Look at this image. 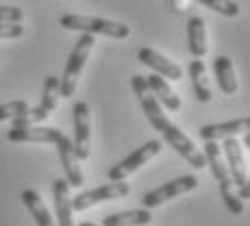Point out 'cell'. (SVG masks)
<instances>
[{
    "label": "cell",
    "mask_w": 250,
    "mask_h": 226,
    "mask_svg": "<svg viewBox=\"0 0 250 226\" xmlns=\"http://www.w3.org/2000/svg\"><path fill=\"white\" fill-rule=\"evenodd\" d=\"M239 198H242V200H250V181H246V185L239 187Z\"/></svg>",
    "instance_id": "484cf974"
},
{
    "label": "cell",
    "mask_w": 250,
    "mask_h": 226,
    "mask_svg": "<svg viewBox=\"0 0 250 226\" xmlns=\"http://www.w3.org/2000/svg\"><path fill=\"white\" fill-rule=\"evenodd\" d=\"M59 79L57 76H46L44 81V91H42V100L35 109L28 111V120L31 124H37V122H44V120L55 111L57 107V100H59Z\"/></svg>",
    "instance_id": "5bb4252c"
},
{
    "label": "cell",
    "mask_w": 250,
    "mask_h": 226,
    "mask_svg": "<svg viewBox=\"0 0 250 226\" xmlns=\"http://www.w3.org/2000/svg\"><path fill=\"white\" fill-rule=\"evenodd\" d=\"M242 133H250V115L237 120H229V122H215V124H205L198 131L200 139L205 142H218V139H227L242 135Z\"/></svg>",
    "instance_id": "7c38bea8"
},
{
    "label": "cell",
    "mask_w": 250,
    "mask_h": 226,
    "mask_svg": "<svg viewBox=\"0 0 250 226\" xmlns=\"http://www.w3.org/2000/svg\"><path fill=\"white\" fill-rule=\"evenodd\" d=\"M224 157H227V167L230 181H233L235 187L246 185L248 181V170H246V161H244V152H242V144L237 142L235 137H227L222 144Z\"/></svg>",
    "instance_id": "8fae6325"
},
{
    "label": "cell",
    "mask_w": 250,
    "mask_h": 226,
    "mask_svg": "<svg viewBox=\"0 0 250 226\" xmlns=\"http://www.w3.org/2000/svg\"><path fill=\"white\" fill-rule=\"evenodd\" d=\"M196 2L205 4L211 11H218L220 16H227V18H237L239 11H242L235 0H196Z\"/></svg>",
    "instance_id": "603a6c76"
},
{
    "label": "cell",
    "mask_w": 250,
    "mask_h": 226,
    "mask_svg": "<svg viewBox=\"0 0 250 226\" xmlns=\"http://www.w3.org/2000/svg\"><path fill=\"white\" fill-rule=\"evenodd\" d=\"M152 222L150 209H135V211H120L111 213L103 220V226H146Z\"/></svg>",
    "instance_id": "44dd1931"
},
{
    "label": "cell",
    "mask_w": 250,
    "mask_h": 226,
    "mask_svg": "<svg viewBox=\"0 0 250 226\" xmlns=\"http://www.w3.org/2000/svg\"><path fill=\"white\" fill-rule=\"evenodd\" d=\"M137 59H139V63L152 68L155 70V74L163 76V79H170V81H181L183 79V68L181 65H176L174 61H170L167 57L159 55V52L152 50V48H139Z\"/></svg>",
    "instance_id": "4fadbf2b"
},
{
    "label": "cell",
    "mask_w": 250,
    "mask_h": 226,
    "mask_svg": "<svg viewBox=\"0 0 250 226\" xmlns=\"http://www.w3.org/2000/svg\"><path fill=\"white\" fill-rule=\"evenodd\" d=\"M24 11L20 7H4L0 4V22H22Z\"/></svg>",
    "instance_id": "d4e9b609"
},
{
    "label": "cell",
    "mask_w": 250,
    "mask_h": 226,
    "mask_svg": "<svg viewBox=\"0 0 250 226\" xmlns=\"http://www.w3.org/2000/svg\"><path fill=\"white\" fill-rule=\"evenodd\" d=\"M94 35L89 33H83L79 37V41L72 48L70 57H68V63H65V70H63V76L59 79V94L61 98H72L76 91V83H79V76L85 68V61H87L91 48H94Z\"/></svg>",
    "instance_id": "3957f363"
},
{
    "label": "cell",
    "mask_w": 250,
    "mask_h": 226,
    "mask_svg": "<svg viewBox=\"0 0 250 226\" xmlns=\"http://www.w3.org/2000/svg\"><path fill=\"white\" fill-rule=\"evenodd\" d=\"M79 226H98V224H94V222H81Z\"/></svg>",
    "instance_id": "f1b7e54d"
},
{
    "label": "cell",
    "mask_w": 250,
    "mask_h": 226,
    "mask_svg": "<svg viewBox=\"0 0 250 226\" xmlns=\"http://www.w3.org/2000/svg\"><path fill=\"white\" fill-rule=\"evenodd\" d=\"M198 185H200L198 176L183 174L179 179H174V181L166 183V185L157 187V189L148 191V194H144L142 205H144V209H155V206L167 203V200L176 198V196H183V194H187V191H194Z\"/></svg>",
    "instance_id": "8992f818"
},
{
    "label": "cell",
    "mask_w": 250,
    "mask_h": 226,
    "mask_svg": "<svg viewBox=\"0 0 250 226\" xmlns=\"http://www.w3.org/2000/svg\"><path fill=\"white\" fill-rule=\"evenodd\" d=\"M131 87H133V91H135L139 104H142V111L148 118V122H150L152 126L161 133V137L170 144V148H174V150L179 152V155L185 159L189 165H194L196 170H203V167L207 165L205 155L198 150V148H196V144L191 142V139L187 137L185 133H183L166 113H163L161 104L157 103V98L150 94V89H148L146 76L135 74L131 79Z\"/></svg>",
    "instance_id": "6da1fadb"
},
{
    "label": "cell",
    "mask_w": 250,
    "mask_h": 226,
    "mask_svg": "<svg viewBox=\"0 0 250 226\" xmlns=\"http://www.w3.org/2000/svg\"><path fill=\"white\" fill-rule=\"evenodd\" d=\"M28 111H31V107L26 104V100H13V103L0 104V122L13 120V126H26V124H31Z\"/></svg>",
    "instance_id": "7402d4cb"
},
{
    "label": "cell",
    "mask_w": 250,
    "mask_h": 226,
    "mask_svg": "<svg viewBox=\"0 0 250 226\" xmlns=\"http://www.w3.org/2000/svg\"><path fill=\"white\" fill-rule=\"evenodd\" d=\"M59 24L63 28H68V31H81V33H89V35H107V37H113V40H126L131 35V28L126 24L104 20V18L68 13V16H61Z\"/></svg>",
    "instance_id": "7a4b0ae2"
},
{
    "label": "cell",
    "mask_w": 250,
    "mask_h": 226,
    "mask_svg": "<svg viewBox=\"0 0 250 226\" xmlns=\"http://www.w3.org/2000/svg\"><path fill=\"white\" fill-rule=\"evenodd\" d=\"M24 35V26L20 22H0V40H16Z\"/></svg>",
    "instance_id": "cb8c5ba5"
},
{
    "label": "cell",
    "mask_w": 250,
    "mask_h": 226,
    "mask_svg": "<svg viewBox=\"0 0 250 226\" xmlns=\"http://www.w3.org/2000/svg\"><path fill=\"white\" fill-rule=\"evenodd\" d=\"M189 79H191V87H194V94L198 98V103H211L213 94H211V85L207 81V70H205V63L200 59H194L189 63Z\"/></svg>",
    "instance_id": "ffe728a7"
},
{
    "label": "cell",
    "mask_w": 250,
    "mask_h": 226,
    "mask_svg": "<svg viewBox=\"0 0 250 226\" xmlns=\"http://www.w3.org/2000/svg\"><path fill=\"white\" fill-rule=\"evenodd\" d=\"M244 146L250 150V133H244Z\"/></svg>",
    "instance_id": "4316f807"
},
{
    "label": "cell",
    "mask_w": 250,
    "mask_h": 226,
    "mask_svg": "<svg viewBox=\"0 0 250 226\" xmlns=\"http://www.w3.org/2000/svg\"><path fill=\"white\" fill-rule=\"evenodd\" d=\"M187 44H189V52L194 59H203L207 55V26L203 18H191L187 22Z\"/></svg>",
    "instance_id": "ac0fdd59"
},
{
    "label": "cell",
    "mask_w": 250,
    "mask_h": 226,
    "mask_svg": "<svg viewBox=\"0 0 250 226\" xmlns=\"http://www.w3.org/2000/svg\"><path fill=\"white\" fill-rule=\"evenodd\" d=\"M55 146H57V150H59V159H61V165H63L68 185L81 187L85 183V179H83V170H81V165H79V157H76V152H74L72 139L61 133V137L55 142Z\"/></svg>",
    "instance_id": "ba28073f"
},
{
    "label": "cell",
    "mask_w": 250,
    "mask_h": 226,
    "mask_svg": "<svg viewBox=\"0 0 250 226\" xmlns=\"http://www.w3.org/2000/svg\"><path fill=\"white\" fill-rule=\"evenodd\" d=\"M146 85H148V89H150V94L157 98V103L163 104L167 111H172V113L181 111V107H183L181 98L176 96V91L167 85V81L163 79V76H159V74L146 76Z\"/></svg>",
    "instance_id": "2e32d148"
},
{
    "label": "cell",
    "mask_w": 250,
    "mask_h": 226,
    "mask_svg": "<svg viewBox=\"0 0 250 226\" xmlns=\"http://www.w3.org/2000/svg\"><path fill=\"white\" fill-rule=\"evenodd\" d=\"M131 194V185L124 181H111L104 185L96 187V189H87L83 194H79L76 198H72V211H85L89 206L98 203H107V200H118Z\"/></svg>",
    "instance_id": "5b68a950"
},
{
    "label": "cell",
    "mask_w": 250,
    "mask_h": 226,
    "mask_svg": "<svg viewBox=\"0 0 250 226\" xmlns=\"http://www.w3.org/2000/svg\"><path fill=\"white\" fill-rule=\"evenodd\" d=\"M172 4H174V9H181V0H170Z\"/></svg>",
    "instance_id": "83f0119b"
},
{
    "label": "cell",
    "mask_w": 250,
    "mask_h": 226,
    "mask_svg": "<svg viewBox=\"0 0 250 226\" xmlns=\"http://www.w3.org/2000/svg\"><path fill=\"white\" fill-rule=\"evenodd\" d=\"M61 137L59 128L46 126H11L7 131V139L13 144H55Z\"/></svg>",
    "instance_id": "30bf717a"
},
{
    "label": "cell",
    "mask_w": 250,
    "mask_h": 226,
    "mask_svg": "<svg viewBox=\"0 0 250 226\" xmlns=\"http://www.w3.org/2000/svg\"><path fill=\"white\" fill-rule=\"evenodd\" d=\"M52 196H55L57 226H74V220H72V198H70L68 181L57 179L55 183H52Z\"/></svg>",
    "instance_id": "9a60e30c"
},
{
    "label": "cell",
    "mask_w": 250,
    "mask_h": 226,
    "mask_svg": "<svg viewBox=\"0 0 250 226\" xmlns=\"http://www.w3.org/2000/svg\"><path fill=\"white\" fill-rule=\"evenodd\" d=\"M161 148H163V146H161L159 139H150V142L142 144V146H139L137 150H133L126 159H122V161H120L118 165H113L111 170L107 172L109 181H124L126 176H131L133 172H137L142 165H146V163L150 161L152 157L159 155Z\"/></svg>",
    "instance_id": "277c9868"
},
{
    "label": "cell",
    "mask_w": 250,
    "mask_h": 226,
    "mask_svg": "<svg viewBox=\"0 0 250 226\" xmlns=\"http://www.w3.org/2000/svg\"><path fill=\"white\" fill-rule=\"evenodd\" d=\"M20 198H22L24 206L28 209V213L33 215L37 226H55V220L50 218V211L46 209L44 200H42V196L37 194L35 189H24Z\"/></svg>",
    "instance_id": "d6986e66"
},
{
    "label": "cell",
    "mask_w": 250,
    "mask_h": 226,
    "mask_svg": "<svg viewBox=\"0 0 250 226\" xmlns=\"http://www.w3.org/2000/svg\"><path fill=\"white\" fill-rule=\"evenodd\" d=\"M203 155H205L207 165L211 167V174H213V179L218 181V185H220V196L230 194V191H233V181H230L227 163L222 161V152H220L218 142H205Z\"/></svg>",
    "instance_id": "9c48e42d"
},
{
    "label": "cell",
    "mask_w": 250,
    "mask_h": 226,
    "mask_svg": "<svg viewBox=\"0 0 250 226\" xmlns=\"http://www.w3.org/2000/svg\"><path fill=\"white\" fill-rule=\"evenodd\" d=\"M72 120H74V152L79 161H85L89 157L91 148V124H89V104L79 100L72 107Z\"/></svg>",
    "instance_id": "52a82bcc"
},
{
    "label": "cell",
    "mask_w": 250,
    "mask_h": 226,
    "mask_svg": "<svg viewBox=\"0 0 250 226\" xmlns=\"http://www.w3.org/2000/svg\"><path fill=\"white\" fill-rule=\"evenodd\" d=\"M213 72H215V81L222 94L233 96L237 91V79H235V70H233V61L227 55H218L213 59Z\"/></svg>",
    "instance_id": "e0dca14e"
}]
</instances>
